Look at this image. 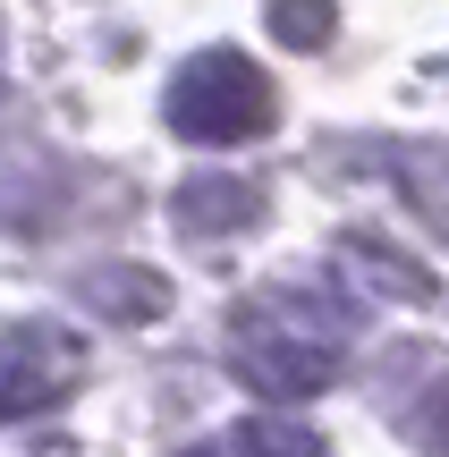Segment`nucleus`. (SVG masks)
Wrapping results in <instances>:
<instances>
[{"mask_svg":"<svg viewBox=\"0 0 449 457\" xmlns=\"http://www.w3.org/2000/svg\"><path fill=\"white\" fill-rule=\"evenodd\" d=\"M348 322H356L348 288H263L229 322V373L271 407H297L339 381Z\"/></svg>","mask_w":449,"mask_h":457,"instance_id":"1","label":"nucleus"},{"mask_svg":"<svg viewBox=\"0 0 449 457\" xmlns=\"http://www.w3.org/2000/svg\"><path fill=\"white\" fill-rule=\"evenodd\" d=\"M170 128L187 136V145H246V136H271V119H280V94H271V77L246 60V51H195V60L170 77Z\"/></svg>","mask_w":449,"mask_h":457,"instance_id":"2","label":"nucleus"},{"mask_svg":"<svg viewBox=\"0 0 449 457\" xmlns=\"http://www.w3.org/2000/svg\"><path fill=\"white\" fill-rule=\"evenodd\" d=\"M77 381V339L60 322H9L0 330V424H26Z\"/></svg>","mask_w":449,"mask_h":457,"instance_id":"3","label":"nucleus"},{"mask_svg":"<svg viewBox=\"0 0 449 457\" xmlns=\"http://www.w3.org/2000/svg\"><path fill=\"white\" fill-rule=\"evenodd\" d=\"M170 220L187 237H237L246 220H263V187H246L237 170H195L170 187Z\"/></svg>","mask_w":449,"mask_h":457,"instance_id":"4","label":"nucleus"},{"mask_svg":"<svg viewBox=\"0 0 449 457\" xmlns=\"http://www.w3.org/2000/svg\"><path fill=\"white\" fill-rule=\"evenodd\" d=\"M179 457H331V441L314 424H297V415H246V424L212 432V441H195Z\"/></svg>","mask_w":449,"mask_h":457,"instance_id":"5","label":"nucleus"},{"mask_svg":"<svg viewBox=\"0 0 449 457\" xmlns=\"http://www.w3.org/2000/svg\"><path fill=\"white\" fill-rule=\"evenodd\" d=\"M339 271L356 279L348 296H399V305H433V271H424V262H407L399 245H382V237H348L339 245Z\"/></svg>","mask_w":449,"mask_h":457,"instance_id":"6","label":"nucleus"},{"mask_svg":"<svg viewBox=\"0 0 449 457\" xmlns=\"http://www.w3.org/2000/svg\"><path fill=\"white\" fill-rule=\"evenodd\" d=\"M85 296H94L111 322H153L170 288H162V271H136V262H128V271H94V279H85Z\"/></svg>","mask_w":449,"mask_h":457,"instance_id":"7","label":"nucleus"},{"mask_svg":"<svg viewBox=\"0 0 449 457\" xmlns=\"http://www.w3.org/2000/svg\"><path fill=\"white\" fill-rule=\"evenodd\" d=\"M399 187H407V204H416V212L449 237V145H416V153L399 162Z\"/></svg>","mask_w":449,"mask_h":457,"instance_id":"8","label":"nucleus"},{"mask_svg":"<svg viewBox=\"0 0 449 457\" xmlns=\"http://www.w3.org/2000/svg\"><path fill=\"white\" fill-rule=\"evenodd\" d=\"M271 34H280L288 51H322L331 43V26H339V0H271Z\"/></svg>","mask_w":449,"mask_h":457,"instance_id":"9","label":"nucleus"},{"mask_svg":"<svg viewBox=\"0 0 449 457\" xmlns=\"http://www.w3.org/2000/svg\"><path fill=\"white\" fill-rule=\"evenodd\" d=\"M416 441H424V449H449V373H441V390L416 407Z\"/></svg>","mask_w":449,"mask_h":457,"instance_id":"10","label":"nucleus"}]
</instances>
